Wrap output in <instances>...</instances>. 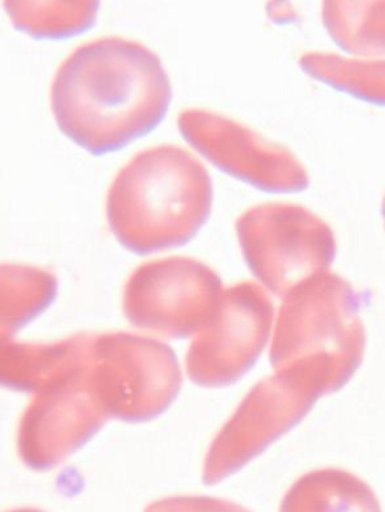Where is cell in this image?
I'll return each instance as SVG.
<instances>
[{"label":"cell","instance_id":"6da1fadb","mask_svg":"<svg viewBox=\"0 0 385 512\" xmlns=\"http://www.w3.org/2000/svg\"><path fill=\"white\" fill-rule=\"evenodd\" d=\"M171 98L170 77L156 53L119 36L72 51L50 92L62 134L93 156L119 152L155 131Z\"/></svg>","mask_w":385,"mask_h":512},{"label":"cell","instance_id":"7a4b0ae2","mask_svg":"<svg viewBox=\"0 0 385 512\" xmlns=\"http://www.w3.org/2000/svg\"><path fill=\"white\" fill-rule=\"evenodd\" d=\"M213 183L188 150H144L117 174L107 195V221L122 248L152 255L188 245L210 218Z\"/></svg>","mask_w":385,"mask_h":512},{"label":"cell","instance_id":"3957f363","mask_svg":"<svg viewBox=\"0 0 385 512\" xmlns=\"http://www.w3.org/2000/svg\"><path fill=\"white\" fill-rule=\"evenodd\" d=\"M365 325L351 283L339 274L314 277L282 300L270 345L275 370H311L326 394L342 390L365 357Z\"/></svg>","mask_w":385,"mask_h":512},{"label":"cell","instance_id":"277c9868","mask_svg":"<svg viewBox=\"0 0 385 512\" xmlns=\"http://www.w3.org/2000/svg\"><path fill=\"white\" fill-rule=\"evenodd\" d=\"M236 233L251 273L281 300L329 271L338 252L332 228L297 204L252 207L237 219Z\"/></svg>","mask_w":385,"mask_h":512},{"label":"cell","instance_id":"5b68a950","mask_svg":"<svg viewBox=\"0 0 385 512\" xmlns=\"http://www.w3.org/2000/svg\"><path fill=\"white\" fill-rule=\"evenodd\" d=\"M323 396L321 379L300 367L275 370L258 382L212 442L203 483L215 486L245 468L300 424Z\"/></svg>","mask_w":385,"mask_h":512},{"label":"cell","instance_id":"8992f818","mask_svg":"<svg viewBox=\"0 0 385 512\" xmlns=\"http://www.w3.org/2000/svg\"><path fill=\"white\" fill-rule=\"evenodd\" d=\"M92 376L110 420L147 423L164 414L182 388L176 352L140 334H95Z\"/></svg>","mask_w":385,"mask_h":512},{"label":"cell","instance_id":"52a82bcc","mask_svg":"<svg viewBox=\"0 0 385 512\" xmlns=\"http://www.w3.org/2000/svg\"><path fill=\"white\" fill-rule=\"evenodd\" d=\"M224 286L215 270L197 259L173 256L140 265L123 291L129 324L167 339H188L215 316Z\"/></svg>","mask_w":385,"mask_h":512},{"label":"cell","instance_id":"ba28073f","mask_svg":"<svg viewBox=\"0 0 385 512\" xmlns=\"http://www.w3.org/2000/svg\"><path fill=\"white\" fill-rule=\"evenodd\" d=\"M108 420L93 384L90 346L81 363L63 370L33 393L18 424V456L33 471L56 468L84 447Z\"/></svg>","mask_w":385,"mask_h":512},{"label":"cell","instance_id":"9c48e42d","mask_svg":"<svg viewBox=\"0 0 385 512\" xmlns=\"http://www.w3.org/2000/svg\"><path fill=\"white\" fill-rule=\"evenodd\" d=\"M273 324L275 307L263 286L242 282L225 289L215 316L189 346V379L203 388L236 384L257 364Z\"/></svg>","mask_w":385,"mask_h":512},{"label":"cell","instance_id":"30bf717a","mask_svg":"<svg viewBox=\"0 0 385 512\" xmlns=\"http://www.w3.org/2000/svg\"><path fill=\"white\" fill-rule=\"evenodd\" d=\"M186 143L227 176L267 194H297L309 188L305 165L287 147L267 140L230 117L189 108L177 120Z\"/></svg>","mask_w":385,"mask_h":512},{"label":"cell","instance_id":"8fae6325","mask_svg":"<svg viewBox=\"0 0 385 512\" xmlns=\"http://www.w3.org/2000/svg\"><path fill=\"white\" fill-rule=\"evenodd\" d=\"M93 333H78L50 343L17 342L0 336V388L33 394L54 376L89 355Z\"/></svg>","mask_w":385,"mask_h":512},{"label":"cell","instance_id":"7c38bea8","mask_svg":"<svg viewBox=\"0 0 385 512\" xmlns=\"http://www.w3.org/2000/svg\"><path fill=\"white\" fill-rule=\"evenodd\" d=\"M279 512H381L374 490L341 469L309 472L291 486Z\"/></svg>","mask_w":385,"mask_h":512},{"label":"cell","instance_id":"4fadbf2b","mask_svg":"<svg viewBox=\"0 0 385 512\" xmlns=\"http://www.w3.org/2000/svg\"><path fill=\"white\" fill-rule=\"evenodd\" d=\"M102 0H3L12 26L33 39L62 41L95 26Z\"/></svg>","mask_w":385,"mask_h":512},{"label":"cell","instance_id":"5bb4252c","mask_svg":"<svg viewBox=\"0 0 385 512\" xmlns=\"http://www.w3.org/2000/svg\"><path fill=\"white\" fill-rule=\"evenodd\" d=\"M59 282L33 265L0 264V336H14L56 301Z\"/></svg>","mask_w":385,"mask_h":512},{"label":"cell","instance_id":"9a60e30c","mask_svg":"<svg viewBox=\"0 0 385 512\" xmlns=\"http://www.w3.org/2000/svg\"><path fill=\"white\" fill-rule=\"evenodd\" d=\"M323 21L342 50L363 59L384 54V0H323Z\"/></svg>","mask_w":385,"mask_h":512},{"label":"cell","instance_id":"2e32d148","mask_svg":"<svg viewBox=\"0 0 385 512\" xmlns=\"http://www.w3.org/2000/svg\"><path fill=\"white\" fill-rule=\"evenodd\" d=\"M300 68L315 80L369 104L384 105L383 59H348L333 53H306Z\"/></svg>","mask_w":385,"mask_h":512},{"label":"cell","instance_id":"e0dca14e","mask_svg":"<svg viewBox=\"0 0 385 512\" xmlns=\"http://www.w3.org/2000/svg\"><path fill=\"white\" fill-rule=\"evenodd\" d=\"M144 512H251L233 502L207 496H173L153 502Z\"/></svg>","mask_w":385,"mask_h":512},{"label":"cell","instance_id":"ac0fdd59","mask_svg":"<svg viewBox=\"0 0 385 512\" xmlns=\"http://www.w3.org/2000/svg\"><path fill=\"white\" fill-rule=\"evenodd\" d=\"M6 512H44L41 510H35V508H18V510H11Z\"/></svg>","mask_w":385,"mask_h":512}]
</instances>
